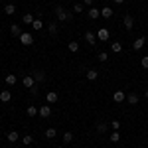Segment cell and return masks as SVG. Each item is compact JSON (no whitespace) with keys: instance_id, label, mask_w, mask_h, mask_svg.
<instances>
[{"instance_id":"cell-1","label":"cell","mask_w":148,"mask_h":148,"mask_svg":"<svg viewBox=\"0 0 148 148\" xmlns=\"http://www.w3.org/2000/svg\"><path fill=\"white\" fill-rule=\"evenodd\" d=\"M53 12H56L57 20H61V22H67V20H71V18H73V14H71V12H67L65 8H61V6H56V8H53Z\"/></svg>"},{"instance_id":"cell-2","label":"cell","mask_w":148,"mask_h":148,"mask_svg":"<svg viewBox=\"0 0 148 148\" xmlns=\"http://www.w3.org/2000/svg\"><path fill=\"white\" fill-rule=\"evenodd\" d=\"M95 36H97V40H99V42H109V38H111V32H109L107 28H99Z\"/></svg>"},{"instance_id":"cell-3","label":"cell","mask_w":148,"mask_h":148,"mask_svg":"<svg viewBox=\"0 0 148 148\" xmlns=\"http://www.w3.org/2000/svg\"><path fill=\"white\" fill-rule=\"evenodd\" d=\"M20 42H22V46H32L34 44V36L30 32H22L20 34Z\"/></svg>"},{"instance_id":"cell-4","label":"cell","mask_w":148,"mask_h":148,"mask_svg":"<svg viewBox=\"0 0 148 148\" xmlns=\"http://www.w3.org/2000/svg\"><path fill=\"white\" fill-rule=\"evenodd\" d=\"M22 85L26 87V89H32V87L36 85L34 75H24V77H22Z\"/></svg>"},{"instance_id":"cell-5","label":"cell","mask_w":148,"mask_h":148,"mask_svg":"<svg viewBox=\"0 0 148 148\" xmlns=\"http://www.w3.org/2000/svg\"><path fill=\"white\" fill-rule=\"evenodd\" d=\"M113 101L114 103H125L126 101V93L125 91H114L113 93Z\"/></svg>"},{"instance_id":"cell-6","label":"cell","mask_w":148,"mask_h":148,"mask_svg":"<svg viewBox=\"0 0 148 148\" xmlns=\"http://www.w3.org/2000/svg\"><path fill=\"white\" fill-rule=\"evenodd\" d=\"M123 24H125L126 30H132V26H134V18H132V14H126L125 18H123Z\"/></svg>"},{"instance_id":"cell-7","label":"cell","mask_w":148,"mask_h":148,"mask_svg":"<svg viewBox=\"0 0 148 148\" xmlns=\"http://www.w3.org/2000/svg\"><path fill=\"white\" fill-rule=\"evenodd\" d=\"M57 99H59V95H57L56 91H49L46 95V101H47V105H56L57 103Z\"/></svg>"},{"instance_id":"cell-8","label":"cell","mask_w":148,"mask_h":148,"mask_svg":"<svg viewBox=\"0 0 148 148\" xmlns=\"http://www.w3.org/2000/svg\"><path fill=\"white\" fill-rule=\"evenodd\" d=\"M51 114V105H44V107H40V116L42 119H47Z\"/></svg>"},{"instance_id":"cell-9","label":"cell","mask_w":148,"mask_h":148,"mask_svg":"<svg viewBox=\"0 0 148 148\" xmlns=\"http://www.w3.org/2000/svg\"><path fill=\"white\" fill-rule=\"evenodd\" d=\"M87 14H89V18H91V20H97V18L101 16V8H95V6H91V8L87 10Z\"/></svg>"},{"instance_id":"cell-10","label":"cell","mask_w":148,"mask_h":148,"mask_svg":"<svg viewBox=\"0 0 148 148\" xmlns=\"http://www.w3.org/2000/svg\"><path fill=\"white\" fill-rule=\"evenodd\" d=\"M113 8H111V6H103L101 8V16L103 18H107V20H109V18H113Z\"/></svg>"},{"instance_id":"cell-11","label":"cell","mask_w":148,"mask_h":148,"mask_svg":"<svg viewBox=\"0 0 148 148\" xmlns=\"http://www.w3.org/2000/svg\"><path fill=\"white\" fill-rule=\"evenodd\" d=\"M144 46H146V38H142V36H140V38H136V40H134V44H132V47H134V49H142Z\"/></svg>"},{"instance_id":"cell-12","label":"cell","mask_w":148,"mask_h":148,"mask_svg":"<svg viewBox=\"0 0 148 148\" xmlns=\"http://www.w3.org/2000/svg\"><path fill=\"white\" fill-rule=\"evenodd\" d=\"M85 42H87L89 46H95V42H97V36L93 34V32H85Z\"/></svg>"},{"instance_id":"cell-13","label":"cell","mask_w":148,"mask_h":148,"mask_svg":"<svg viewBox=\"0 0 148 148\" xmlns=\"http://www.w3.org/2000/svg\"><path fill=\"white\" fill-rule=\"evenodd\" d=\"M26 114H28V116H38V114H40V107H34V105H30V107L26 109Z\"/></svg>"},{"instance_id":"cell-14","label":"cell","mask_w":148,"mask_h":148,"mask_svg":"<svg viewBox=\"0 0 148 148\" xmlns=\"http://www.w3.org/2000/svg\"><path fill=\"white\" fill-rule=\"evenodd\" d=\"M6 140H8V142H18V140H20V134H18L16 130H10V132L6 134Z\"/></svg>"},{"instance_id":"cell-15","label":"cell","mask_w":148,"mask_h":148,"mask_svg":"<svg viewBox=\"0 0 148 148\" xmlns=\"http://www.w3.org/2000/svg\"><path fill=\"white\" fill-rule=\"evenodd\" d=\"M126 101L130 103V105H138V101H140V95H136V93H130V95H126Z\"/></svg>"},{"instance_id":"cell-16","label":"cell","mask_w":148,"mask_h":148,"mask_svg":"<svg viewBox=\"0 0 148 148\" xmlns=\"http://www.w3.org/2000/svg\"><path fill=\"white\" fill-rule=\"evenodd\" d=\"M0 101L2 103H10L12 101V93L10 91H0Z\"/></svg>"},{"instance_id":"cell-17","label":"cell","mask_w":148,"mask_h":148,"mask_svg":"<svg viewBox=\"0 0 148 148\" xmlns=\"http://www.w3.org/2000/svg\"><path fill=\"white\" fill-rule=\"evenodd\" d=\"M10 34L16 36V38H20V34H22V28H20L18 24H12V26H10Z\"/></svg>"},{"instance_id":"cell-18","label":"cell","mask_w":148,"mask_h":148,"mask_svg":"<svg viewBox=\"0 0 148 148\" xmlns=\"http://www.w3.org/2000/svg\"><path fill=\"white\" fill-rule=\"evenodd\" d=\"M34 16H32V14H30V12H28V14H24V18H22V22L26 24V26H32V24H34Z\"/></svg>"},{"instance_id":"cell-19","label":"cell","mask_w":148,"mask_h":148,"mask_svg":"<svg viewBox=\"0 0 148 148\" xmlns=\"http://www.w3.org/2000/svg\"><path fill=\"white\" fill-rule=\"evenodd\" d=\"M85 77H87L89 81H95L97 77H99V73H97V69H89V71L85 73Z\"/></svg>"},{"instance_id":"cell-20","label":"cell","mask_w":148,"mask_h":148,"mask_svg":"<svg viewBox=\"0 0 148 148\" xmlns=\"http://www.w3.org/2000/svg\"><path fill=\"white\" fill-rule=\"evenodd\" d=\"M111 51L121 53V51H123V44H121V42H113V44H111Z\"/></svg>"},{"instance_id":"cell-21","label":"cell","mask_w":148,"mask_h":148,"mask_svg":"<svg viewBox=\"0 0 148 148\" xmlns=\"http://www.w3.org/2000/svg\"><path fill=\"white\" fill-rule=\"evenodd\" d=\"M4 12H6V16H12V14L16 12V6H14V4H6V6H4Z\"/></svg>"},{"instance_id":"cell-22","label":"cell","mask_w":148,"mask_h":148,"mask_svg":"<svg viewBox=\"0 0 148 148\" xmlns=\"http://www.w3.org/2000/svg\"><path fill=\"white\" fill-rule=\"evenodd\" d=\"M16 83H18V77H16V75H6V85H16Z\"/></svg>"},{"instance_id":"cell-23","label":"cell","mask_w":148,"mask_h":148,"mask_svg":"<svg viewBox=\"0 0 148 148\" xmlns=\"http://www.w3.org/2000/svg\"><path fill=\"white\" fill-rule=\"evenodd\" d=\"M107 130H109V125H107V123H99V125H97V132H101V134H105Z\"/></svg>"},{"instance_id":"cell-24","label":"cell","mask_w":148,"mask_h":148,"mask_svg":"<svg viewBox=\"0 0 148 148\" xmlns=\"http://www.w3.org/2000/svg\"><path fill=\"white\" fill-rule=\"evenodd\" d=\"M34 79L38 81V83H42V81L46 79V73H44V71H36V73H34Z\"/></svg>"},{"instance_id":"cell-25","label":"cell","mask_w":148,"mask_h":148,"mask_svg":"<svg viewBox=\"0 0 148 148\" xmlns=\"http://www.w3.org/2000/svg\"><path fill=\"white\" fill-rule=\"evenodd\" d=\"M61 140H63V144H69V142L73 140V134L67 130V132H63V138H61Z\"/></svg>"},{"instance_id":"cell-26","label":"cell","mask_w":148,"mask_h":148,"mask_svg":"<svg viewBox=\"0 0 148 148\" xmlns=\"http://www.w3.org/2000/svg\"><path fill=\"white\" fill-rule=\"evenodd\" d=\"M109 140H111V142H119V140H121L119 130H113V132H111V136H109Z\"/></svg>"},{"instance_id":"cell-27","label":"cell","mask_w":148,"mask_h":148,"mask_svg":"<svg viewBox=\"0 0 148 148\" xmlns=\"http://www.w3.org/2000/svg\"><path fill=\"white\" fill-rule=\"evenodd\" d=\"M69 51H71V53H77V51H79V44H77V42H69Z\"/></svg>"},{"instance_id":"cell-28","label":"cell","mask_w":148,"mask_h":148,"mask_svg":"<svg viewBox=\"0 0 148 148\" xmlns=\"http://www.w3.org/2000/svg\"><path fill=\"white\" fill-rule=\"evenodd\" d=\"M32 28H34V30H42V28H44V22H42L40 18H36L34 24H32Z\"/></svg>"},{"instance_id":"cell-29","label":"cell","mask_w":148,"mask_h":148,"mask_svg":"<svg viewBox=\"0 0 148 148\" xmlns=\"http://www.w3.org/2000/svg\"><path fill=\"white\" fill-rule=\"evenodd\" d=\"M56 136H57L56 128H47V130H46V138H56Z\"/></svg>"},{"instance_id":"cell-30","label":"cell","mask_w":148,"mask_h":148,"mask_svg":"<svg viewBox=\"0 0 148 148\" xmlns=\"http://www.w3.org/2000/svg\"><path fill=\"white\" fill-rule=\"evenodd\" d=\"M47 32H49L51 36H56V34H57V24H53V22H51L49 26H47Z\"/></svg>"},{"instance_id":"cell-31","label":"cell","mask_w":148,"mask_h":148,"mask_svg":"<svg viewBox=\"0 0 148 148\" xmlns=\"http://www.w3.org/2000/svg\"><path fill=\"white\" fill-rule=\"evenodd\" d=\"M34 142V136H30V134H26V136L22 138V144H26V146H30Z\"/></svg>"},{"instance_id":"cell-32","label":"cell","mask_w":148,"mask_h":148,"mask_svg":"<svg viewBox=\"0 0 148 148\" xmlns=\"http://www.w3.org/2000/svg\"><path fill=\"white\" fill-rule=\"evenodd\" d=\"M140 65L144 69H148V56H144V57H140Z\"/></svg>"},{"instance_id":"cell-33","label":"cell","mask_w":148,"mask_h":148,"mask_svg":"<svg viewBox=\"0 0 148 148\" xmlns=\"http://www.w3.org/2000/svg\"><path fill=\"white\" fill-rule=\"evenodd\" d=\"M111 128H113V130H119V128H121V123H119V121H111Z\"/></svg>"},{"instance_id":"cell-34","label":"cell","mask_w":148,"mask_h":148,"mask_svg":"<svg viewBox=\"0 0 148 148\" xmlns=\"http://www.w3.org/2000/svg\"><path fill=\"white\" fill-rule=\"evenodd\" d=\"M83 10H85L83 4H75V6H73V12H83Z\"/></svg>"},{"instance_id":"cell-35","label":"cell","mask_w":148,"mask_h":148,"mask_svg":"<svg viewBox=\"0 0 148 148\" xmlns=\"http://www.w3.org/2000/svg\"><path fill=\"white\" fill-rule=\"evenodd\" d=\"M99 59H101V61H107V59H109L107 51H101V53H99Z\"/></svg>"},{"instance_id":"cell-36","label":"cell","mask_w":148,"mask_h":148,"mask_svg":"<svg viewBox=\"0 0 148 148\" xmlns=\"http://www.w3.org/2000/svg\"><path fill=\"white\" fill-rule=\"evenodd\" d=\"M93 2H95V0H83V6H89V8H91Z\"/></svg>"},{"instance_id":"cell-37","label":"cell","mask_w":148,"mask_h":148,"mask_svg":"<svg viewBox=\"0 0 148 148\" xmlns=\"http://www.w3.org/2000/svg\"><path fill=\"white\" fill-rule=\"evenodd\" d=\"M114 4H123V2H125V0H113Z\"/></svg>"},{"instance_id":"cell-38","label":"cell","mask_w":148,"mask_h":148,"mask_svg":"<svg viewBox=\"0 0 148 148\" xmlns=\"http://www.w3.org/2000/svg\"><path fill=\"white\" fill-rule=\"evenodd\" d=\"M144 97H146V99H148V91H144Z\"/></svg>"}]
</instances>
